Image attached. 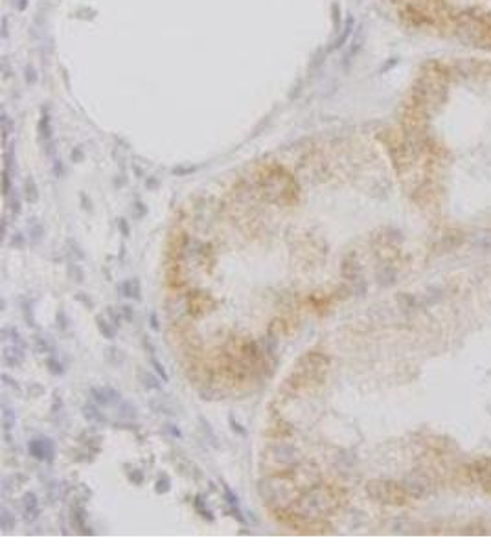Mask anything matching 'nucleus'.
Here are the masks:
<instances>
[{
    "mask_svg": "<svg viewBox=\"0 0 491 551\" xmlns=\"http://www.w3.org/2000/svg\"><path fill=\"white\" fill-rule=\"evenodd\" d=\"M120 312H122L123 318H125L127 322H133V318H135V312H133V309H131L129 305H123L122 309H120Z\"/></svg>",
    "mask_w": 491,
    "mask_h": 551,
    "instance_id": "obj_21",
    "label": "nucleus"
},
{
    "mask_svg": "<svg viewBox=\"0 0 491 551\" xmlns=\"http://www.w3.org/2000/svg\"><path fill=\"white\" fill-rule=\"evenodd\" d=\"M98 329H99V333H101L105 338H109V340H114V337H116V327H114V324H109V320H105V318H101V316H98Z\"/></svg>",
    "mask_w": 491,
    "mask_h": 551,
    "instance_id": "obj_7",
    "label": "nucleus"
},
{
    "mask_svg": "<svg viewBox=\"0 0 491 551\" xmlns=\"http://www.w3.org/2000/svg\"><path fill=\"white\" fill-rule=\"evenodd\" d=\"M11 245H13L15 248H24V245H26V239H24V235H22V234H15L13 239H11Z\"/></svg>",
    "mask_w": 491,
    "mask_h": 551,
    "instance_id": "obj_20",
    "label": "nucleus"
},
{
    "mask_svg": "<svg viewBox=\"0 0 491 551\" xmlns=\"http://www.w3.org/2000/svg\"><path fill=\"white\" fill-rule=\"evenodd\" d=\"M151 327L155 331H158V322H156V316L155 314H151Z\"/></svg>",
    "mask_w": 491,
    "mask_h": 551,
    "instance_id": "obj_26",
    "label": "nucleus"
},
{
    "mask_svg": "<svg viewBox=\"0 0 491 551\" xmlns=\"http://www.w3.org/2000/svg\"><path fill=\"white\" fill-rule=\"evenodd\" d=\"M85 417L91 419V421H98V423L105 421V415L98 408H94V406H85Z\"/></svg>",
    "mask_w": 491,
    "mask_h": 551,
    "instance_id": "obj_11",
    "label": "nucleus"
},
{
    "mask_svg": "<svg viewBox=\"0 0 491 551\" xmlns=\"http://www.w3.org/2000/svg\"><path fill=\"white\" fill-rule=\"evenodd\" d=\"M0 524H2V529H4V531H9V529L15 525V518L6 511V509H2V514H0Z\"/></svg>",
    "mask_w": 491,
    "mask_h": 551,
    "instance_id": "obj_12",
    "label": "nucleus"
},
{
    "mask_svg": "<svg viewBox=\"0 0 491 551\" xmlns=\"http://www.w3.org/2000/svg\"><path fill=\"white\" fill-rule=\"evenodd\" d=\"M2 381H6V386H9V388H13V389H17V391H20V388H19V384H17V381H11V379H9V377L7 375H2Z\"/></svg>",
    "mask_w": 491,
    "mask_h": 551,
    "instance_id": "obj_23",
    "label": "nucleus"
},
{
    "mask_svg": "<svg viewBox=\"0 0 491 551\" xmlns=\"http://www.w3.org/2000/svg\"><path fill=\"white\" fill-rule=\"evenodd\" d=\"M35 344H37V349H39L41 353H46L48 349H52V345L48 344L45 338H41V337L35 338Z\"/></svg>",
    "mask_w": 491,
    "mask_h": 551,
    "instance_id": "obj_18",
    "label": "nucleus"
},
{
    "mask_svg": "<svg viewBox=\"0 0 491 551\" xmlns=\"http://www.w3.org/2000/svg\"><path fill=\"white\" fill-rule=\"evenodd\" d=\"M28 450H30V454L35 460L48 461V463H52L53 456H55V447H53L52 439H48V437H35V439H32L28 443Z\"/></svg>",
    "mask_w": 491,
    "mask_h": 551,
    "instance_id": "obj_2",
    "label": "nucleus"
},
{
    "mask_svg": "<svg viewBox=\"0 0 491 551\" xmlns=\"http://www.w3.org/2000/svg\"><path fill=\"white\" fill-rule=\"evenodd\" d=\"M120 292L125 298L140 299V283H138V279H125L120 285Z\"/></svg>",
    "mask_w": 491,
    "mask_h": 551,
    "instance_id": "obj_6",
    "label": "nucleus"
},
{
    "mask_svg": "<svg viewBox=\"0 0 491 551\" xmlns=\"http://www.w3.org/2000/svg\"><path fill=\"white\" fill-rule=\"evenodd\" d=\"M144 381H146V382H144L146 388H149V389H158L160 388V384L156 382V379H153L151 375H146L144 377Z\"/></svg>",
    "mask_w": 491,
    "mask_h": 551,
    "instance_id": "obj_19",
    "label": "nucleus"
},
{
    "mask_svg": "<svg viewBox=\"0 0 491 551\" xmlns=\"http://www.w3.org/2000/svg\"><path fill=\"white\" fill-rule=\"evenodd\" d=\"M155 491H156V493H158V494H160V493H162V494H164V493H168V491H169V480H168V478H164V480H158V481H156Z\"/></svg>",
    "mask_w": 491,
    "mask_h": 551,
    "instance_id": "obj_17",
    "label": "nucleus"
},
{
    "mask_svg": "<svg viewBox=\"0 0 491 551\" xmlns=\"http://www.w3.org/2000/svg\"><path fill=\"white\" fill-rule=\"evenodd\" d=\"M24 349H26V347H22V345L11 344L9 347L4 349V355H2L4 362H6L9 368H17V366H20V364L24 362V357H26Z\"/></svg>",
    "mask_w": 491,
    "mask_h": 551,
    "instance_id": "obj_4",
    "label": "nucleus"
},
{
    "mask_svg": "<svg viewBox=\"0 0 491 551\" xmlns=\"http://www.w3.org/2000/svg\"><path fill=\"white\" fill-rule=\"evenodd\" d=\"M151 364H153V366H155L156 373H158V375H160L162 379H164V381H166V382H168V381H169V377H168V373H166V370H164V368H162V364L158 362V360H156V358H151Z\"/></svg>",
    "mask_w": 491,
    "mask_h": 551,
    "instance_id": "obj_16",
    "label": "nucleus"
},
{
    "mask_svg": "<svg viewBox=\"0 0 491 551\" xmlns=\"http://www.w3.org/2000/svg\"><path fill=\"white\" fill-rule=\"evenodd\" d=\"M46 364H48V370H50L52 375H61V373H63V364L59 362L55 357H50L46 360Z\"/></svg>",
    "mask_w": 491,
    "mask_h": 551,
    "instance_id": "obj_13",
    "label": "nucleus"
},
{
    "mask_svg": "<svg viewBox=\"0 0 491 551\" xmlns=\"http://www.w3.org/2000/svg\"><path fill=\"white\" fill-rule=\"evenodd\" d=\"M195 509H197V511L200 512V516H202V518H208V520H213V516H212V512H210V509H208V507H204L202 506V500L199 498V496H197V498H195Z\"/></svg>",
    "mask_w": 491,
    "mask_h": 551,
    "instance_id": "obj_14",
    "label": "nucleus"
},
{
    "mask_svg": "<svg viewBox=\"0 0 491 551\" xmlns=\"http://www.w3.org/2000/svg\"><path fill=\"white\" fill-rule=\"evenodd\" d=\"M20 305H22V314H24V320L30 327H35V320H33V311H32V303L28 299H20Z\"/></svg>",
    "mask_w": 491,
    "mask_h": 551,
    "instance_id": "obj_10",
    "label": "nucleus"
},
{
    "mask_svg": "<svg viewBox=\"0 0 491 551\" xmlns=\"http://www.w3.org/2000/svg\"><path fill=\"white\" fill-rule=\"evenodd\" d=\"M91 393H92L94 402L99 404V406H107V404H110V402L120 401V393L114 391L112 388H107V386H101V388H92Z\"/></svg>",
    "mask_w": 491,
    "mask_h": 551,
    "instance_id": "obj_3",
    "label": "nucleus"
},
{
    "mask_svg": "<svg viewBox=\"0 0 491 551\" xmlns=\"http://www.w3.org/2000/svg\"><path fill=\"white\" fill-rule=\"evenodd\" d=\"M168 430H169V434L173 435V437H181V432H179V428H173V424H168Z\"/></svg>",
    "mask_w": 491,
    "mask_h": 551,
    "instance_id": "obj_24",
    "label": "nucleus"
},
{
    "mask_svg": "<svg viewBox=\"0 0 491 551\" xmlns=\"http://www.w3.org/2000/svg\"><path fill=\"white\" fill-rule=\"evenodd\" d=\"M456 37L464 44L491 48V22L482 15L460 13L456 17Z\"/></svg>",
    "mask_w": 491,
    "mask_h": 551,
    "instance_id": "obj_1",
    "label": "nucleus"
},
{
    "mask_svg": "<svg viewBox=\"0 0 491 551\" xmlns=\"http://www.w3.org/2000/svg\"><path fill=\"white\" fill-rule=\"evenodd\" d=\"M30 235H32V243H39L41 237H43V228L39 226V224H35V222H32V228H30Z\"/></svg>",
    "mask_w": 491,
    "mask_h": 551,
    "instance_id": "obj_15",
    "label": "nucleus"
},
{
    "mask_svg": "<svg viewBox=\"0 0 491 551\" xmlns=\"http://www.w3.org/2000/svg\"><path fill=\"white\" fill-rule=\"evenodd\" d=\"M120 226H122L123 235H129V228H127V224H125V220L123 219H120Z\"/></svg>",
    "mask_w": 491,
    "mask_h": 551,
    "instance_id": "obj_25",
    "label": "nucleus"
},
{
    "mask_svg": "<svg viewBox=\"0 0 491 551\" xmlns=\"http://www.w3.org/2000/svg\"><path fill=\"white\" fill-rule=\"evenodd\" d=\"M15 412L11 408H7V406H4V412H2V423H4V432L6 434H9L11 430H13L15 426Z\"/></svg>",
    "mask_w": 491,
    "mask_h": 551,
    "instance_id": "obj_8",
    "label": "nucleus"
},
{
    "mask_svg": "<svg viewBox=\"0 0 491 551\" xmlns=\"http://www.w3.org/2000/svg\"><path fill=\"white\" fill-rule=\"evenodd\" d=\"M76 299H78V301H81V303L85 305V307H87V309H89V307H94V303H92V299L91 298H87V296H85L83 292H78V294H76Z\"/></svg>",
    "mask_w": 491,
    "mask_h": 551,
    "instance_id": "obj_22",
    "label": "nucleus"
},
{
    "mask_svg": "<svg viewBox=\"0 0 491 551\" xmlns=\"http://www.w3.org/2000/svg\"><path fill=\"white\" fill-rule=\"evenodd\" d=\"M26 199L30 204H35V202L39 201V191H37V186H35V180H33L32 176L26 180Z\"/></svg>",
    "mask_w": 491,
    "mask_h": 551,
    "instance_id": "obj_9",
    "label": "nucleus"
},
{
    "mask_svg": "<svg viewBox=\"0 0 491 551\" xmlns=\"http://www.w3.org/2000/svg\"><path fill=\"white\" fill-rule=\"evenodd\" d=\"M24 514L26 520H35L39 514V504H37V496L33 493H28L24 496Z\"/></svg>",
    "mask_w": 491,
    "mask_h": 551,
    "instance_id": "obj_5",
    "label": "nucleus"
}]
</instances>
